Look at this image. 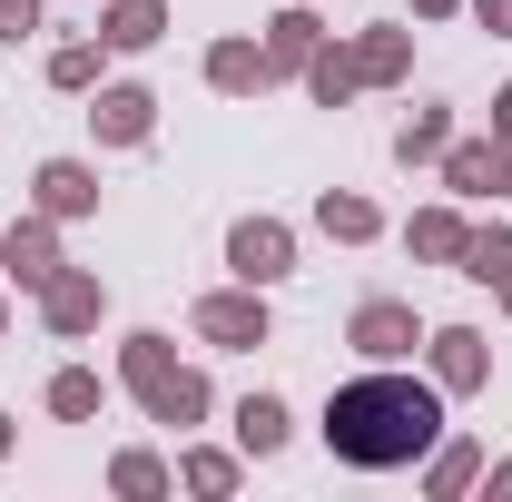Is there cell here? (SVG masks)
<instances>
[{"instance_id":"obj_1","label":"cell","mask_w":512,"mask_h":502,"mask_svg":"<svg viewBox=\"0 0 512 502\" xmlns=\"http://www.w3.org/2000/svg\"><path fill=\"white\" fill-rule=\"evenodd\" d=\"M325 443L345 463H404V453L434 443V394H414V384H355V394H335Z\"/></svg>"}]
</instances>
